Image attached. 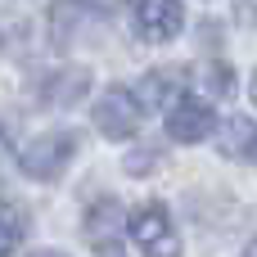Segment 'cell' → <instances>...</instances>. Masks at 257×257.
Instances as JSON below:
<instances>
[{
  "label": "cell",
  "mask_w": 257,
  "mask_h": 257,
  "mask_svg": "<svg viewBox=\"0 0 257 257\" xmlns=\"http://www.w3.org/2000/svg\"><path fill=\"white\" fill-rule=\"evenodd\" d=\"M212 126H217L212 108H208L203 99H194V95H185V99H176V104L167 108V136L181 140V145H194V140L212 136Z\"/></svg>",
  "instance_id": "cell-3"
},
{
  "label": "cell",
  "mask_w": 257,
  "mask_h": 257,
  "mask_svg": "<svg viewBox=\"0 0 257 257\" xmlns=\"http://www.w3.org/2000/svg\"><path fill=\"white\" fill-rule=\"evenodd\" d=\"M248 154H253V163H257V140H253V149H248Z\"/></svg>",
  "instance_id": "cell-10"
},
{
  "label": "cell",
  "mask_w": 257,
  "mask_h": 257,
  "mask_svg": "<svg viewBox=\"0 0 257 257\" xmlns=\"http://www.w3.org/2000/svg\"><path fill=\"white\" fill-rule=\"evenodd\" d=\"M95 126H99L108 140H126V136H136V126H140V104H136V95L122 90V86L104 90L99 104H95Z\"/></svg>",
  "instance_id": "cell-2"
},
{
  "label": "cell",
  "mask_w": 257,
  "mask_h": 257,
  "mask_svg": "<svg viewBox=\"0 0 257 257\" xmlns=\"http://www.w3.org/2000/svg\"><path fill=\"white\" fill-rule=\"evenodd\" d=\"M86 9H95V14H104V18H113V14H122L126 9V0H81Z\"/></svg>",
  "instance_id": "cell-8"
},
{
  "label": "cell",
  "mask_w": 257,
  "mask_h": 257,
  "mask_svg": "<svg viewBox=\"0 0 257 257\" xmlns=\"http://www.w3.org/2000/svg\"><path fill=\"white\" fill-rule=\"evenodd\" d=\"M9 253V235H5V226H0V257Z\"/></svg>",
  "instance_id": "cell-9"
},
{
  "label": "cell",
  "mask_w": 257,
  "mask_h": 257,
  "mask_svg": "<svg viewBox=\"0 0 257 257\" xmlns=\"http://www.w3.org/2000/svg\"><path fill=\"white\" fill-rule=\"evenodd\" d=\"M72 154H77V136H68V131H50V136L32 140V145L18 154V167H23L27 176H36V181H54V176L72 163Z\"/></svg>",
  "instance_id": "cell-1"
},
{
  "label": "cell",
  "mask_w": 257,
  "mask_h": 257,
  "mask_svg": "<svg viewBox=\"0 0 257 257\" xmlns=\"http://www.w3.org/2000/svg\"><path fill=\"white\" fill-rule=\"evenodd\" d=\"M136 27L145 41H172L185 27V9L181 0H140L136 5Z\"/></svg>",
  "instance_id": "cell-4"
},
{
  "label": "cell",
  "mask_w": 257,
  "mask_h": 257,
  "mask_svg": "<svg viewBox=\"0 0 257 257\" xmlns=\"http://www.w3.org/2000/svg\"><path fill=\"white\" fill-rule=\"evenodd\" d=\"M86 90H90V72H86V68H59V72L45 77L41 99L54 104V108H68V104H77Z\"/></svg>",
  "instance_id": "cell-6"
},
{
  "label": "cell",
  "mask_w": 257,
  "mask_h": 257,
  "mask_svg": "<svg viewBox=\"0 0 257 257\" xmlns=\"http://www.w3.org/2000/svg\"><path fill=\"white\" fill-rule=\"evenodd\" d=\"M131 239H136L145 253H176V239H172L167 212H163L158 203H145V208L131 217Z\"/></svg>",
  "instance_id": "cell-5"
},
{
  "label": "cell",
  "mask_w": 257,
  "mask_h": 257,
  "mask_svg": "<svg viewBox=\"0 0 257 257\" xmlns=\"http://www.w3.org/2000/svg\"><path fill=\"white\" fill-rule=\"evenodd\" d=\"M208 86H212V95H230V90H235V81H230V68H226V63L208 68Z\"/></svg>",
  "instance_id": "cell-7"
},
{
  "label": "cell",
  "mask_w": 257,
  "mask_h": 257,
  "mask_svg": "<svg viewBox=\"0 0 257 257\" xmlns=\"http://www.w3.org/2000/svg\"><path fill=\"white\" fill-rule=\"evenodd\" d=\"M253 104H257V77H253Z\"/></svg>",
  "instance_id": "cell-11"
}]
</instances>
